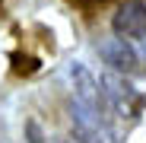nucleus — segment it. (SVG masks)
Returning <instances> with one entry per match:
<instances>
[{"instance_id": "obj_3", "label": "nucleus", "mask_w": 146, "mask_h": 143, "mask_svg": "<svg viewBox=\"0 0 146 143\" xmlns=\"http://www.w3.org/2000/svg\"><path fill=\"white\" fill-rule=\"evenodd\" d=\"M99 57L105 61L108 70H114V73H124V76L137 73L140 64H143L140 54L133 51V45H130L127 38H121V35H108V38L99 41Z\"/></svg>"}, {"instance_id": "obj_1", "label": "nucleus", "mask_w": 146, "mask_h": 143, "mask_svg": "<svg viewBox=\"0 0 146 143\" xmlns=\"http://www.w3.org/2000/svg\"><path fill=\"white\" fill-rule=\"evenodd\" d=\"M111 32L127 38L143 61L146 57V0H124L111 16Z\"/></svg>"}, {"instance_id": "obj_4", "label": "nucleus", "mask_w": 146, "mask_h": 143, "mask_svg": "<svg viewBox=\"0 0 146 143\" xmlns=\"http://www.w3.org/2000/svg\"><path fill=\"white\" fill-rule=\"evenodd\" d=\"M76 7H95V3H105V0H73Z\"/></svg>"}, {"instance_id": "obj_2", "label": "nucleus", "mask_w": 146, "mask_h": 143, "mask_svg": "<svg viewBox=\"0 0 146 143\" xmlns=\"http://www.w3.org/2000/svg\"><path fill=\"white\" fill-rule=\"evenodd\" d=\"M99 86H102V99H105V105H108L111 114H117V118H137V114H140L143 95L130 86V80H127L124 73L105 70Z\"/></svg>"}, {"instance_id": "obj_5", "label": "nucleus", "mask_w": 146, "mask_h": 143, "mask_svg": "<svg viewBox=\"0 0 146 143\" xmlns=\"http://www.w3.org/2000/svg\"><path fill=\"white\" fill-rule=\"evenodd\" d=\"M51 143H73V140H64V137H54Z\"/></svg>"}]
</instances>
